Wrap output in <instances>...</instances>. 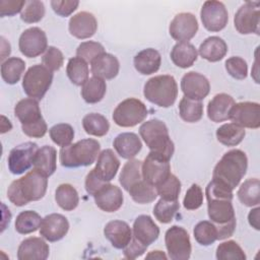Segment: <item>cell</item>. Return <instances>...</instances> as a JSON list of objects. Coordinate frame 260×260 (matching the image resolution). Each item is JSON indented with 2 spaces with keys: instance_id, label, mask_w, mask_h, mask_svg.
<instances>
[{
  "instance_id": "6da1fadb",
  "label": "cell",
  "mask_w": 260,
  "mask_h": 260,
  "mask_svg": "<svg viewBox=\"0 0 260 260\" xmlns=\"http://www.w3.org/2000/svg\"><path fill=\"white\" fill-rule=\"evenodd\" d=\"M207 212L210 221L217 231V240L233 236L236 230V215L232 204L233 191L222 185L210 181L205 189Z\"/></svg>"
},
{
  "instance_id": "7a4b0ae2",
  "label": "cell",
  "mask_w": 260,
  "mask_h": 260,
  "mask_svg": "<svg viewBox=\"0 0 260 260\" xmlns=\"http://www.w3.org/2000/svg\"><path fill=\"white\" fill-rule=\"evenodd\" d=\"M48 176L37 169L13 181L7 190V197L16 206H23L31 201L42 199L47 191Z\"/></svg>"
},
{
  "instance_id": "3957f363",
  "label": "cell",
  "mask_w": 260,
  "mask_h": 260,
  "mask_svg": "<svg viewBox=\"0 0 260 260\" xmlns=\"http://www.w3.org/2000/svg\"><path fill=\"white\" fill-rule=\"evenodd\" d=\"M248 158L241 149H232L225 152L214 167L212 180L234 190L246 175Z\"/></svg>"
},
{
  "instance_id": "277c9868",
  "label": "cell",
  "mask_w": 260,
  "mask_h": 260,
  "mask_svg": "<svg viewBox=\"0 0 260 260\" xmlns=\"http://www.w3.org/2000/svg\"><path fill=\"white\" fill-rule=\"evenodd\" d=\"M101 144L92 138L81 139L73 144L61 147L59 159L63 167L78 168L93 164L100 154Z\"/></svg>"
},
{
  "instance_id": "5b68a950",
  "label": "cell",
  "mask_w": 260,
  "mask_h": 260,
  "mask_svg": "<svg viewBox=\"0 0 260 260\" xmlns=\"http://www.w3.org/2000/svg\"><path fill=\"white\" fill-rule=\"evenodd\" d=\"M139 134L151 152L171 159L175 146L170 138L168 127L162 121L151 119L142 123L139 128Z\"/></svg>"
},
{
  "instance_id": "8992f818",
  "label": "cell",
  "mask_w": 260,
  "mask_h": 260,
  "mask_svg": "<svg viewBox=\"0 0 260 260\" xmlns=\"http://www.w3.org/2000/svg\"><path fill=\"white\" fill-rule=\"evenodd\" d=\"M145 99L161 108L172 107L178 96V84L172 75H156L144 84Z\"/></svg>"
},
{
  "instance_id": "52a82bcc",
  "label": "cell",
  "mask_w": 260,
  "mask_h": 260,
  "mask_svg": "<svg viewBox=\"0 0 260 260\" xmlns=\"http://www.w3.org/2000/svg\"><path fill=\"white\" fill-rule=\"evenodd\" d=\"M53 81V73L41 64L32 65L24 73L22 88L27 96L36 101L44 98Z\"/></svg>"
},
{
  "instance_id": "ba28073f",
  "label": "cell",
  "mask_w": 260,
  "mask_h": 260,
  "mask_svg": "<svg viewBox=\"0 0 260 260\" xmlns=\"http://www.w3.org/2000/svg\"><path fill=\"white\" fill-rule=\"evenodd\" d=\"M148 115L144 103L130 98L122 101L114 110L113 120L120 127H134L143 122Z\"/></svg>"
},
{
  "instance_id": "9c48e42d",
  "label": "cell",
  "mask_w": 260,
  "mask_h": 260,
  "mask_svg": "<svg viewBox=\"0 0 260 260\" xmlns=\"http://www.w3.org/2000/svg\"><path fill=\"white\" fill-rule=\"evenodd\" d=\"M166 248L172 260H187L190 258L192 246L188 232L178 225L171 226L165 235Z\"/></svg>"
},
{
  "instance_id": "30bf717a",
  "label": "cell",
  "mask_w": 260,
  "mask_h": 260,
  "mask_svg": "<svg viewBox=\"0 0 260 260\" xmlns=\"http://www.w3.org/2000/svg\"><path fill=\"white\" fill-rule=\"evenodd\" d=\"M141 172L143 180L156 187L171 174L170 159L150 151L142 161Z\"/></svg>"
},
{
  "instance_id": "8fae6325",
  "label": "cell",
  "mask_w": 260,
  "mask_h": 260,
  "mask_svg": "<svg viewBox=\"0 0 260 260\" xmlns=\"http://www.w3.org/2000/svg\"><path fill=\"white\" fill-rule=\"evenodd\" d=\"M259 2L248 1L243 4L235 14L234 24L238 32L242 35L256 34L260 31Z\"/></svg>"
},
{
  "instance_id": "7c38bea8",
  "label": "cell",
  "mask_w": 260,
  "mask_h": 260,
  "mask_svg": "<svg viewBox=\"0 0 260 260\" xmlns=\"http://www.w3.org/2000/svg\"><path fill=\"white\" fill-rule=\"evenodd\" d=\"M39 147L31 141L21 143L13 147L7 158L8 169L13 175H21L34 166V159Z\"/></svg>"
},
{
  "instance_id": "4fadbf2b",
  "label": "cell",
  "mask_w": 260,
  "mask_h": 260,
  "mask_svg": "<svg viewBox=\"0 0 260 260\" xmlns=\"http://www.w3.org/2000/svg\"><path fill=\"white\" fill-rule=\"evenodd\" d=\"M203 26L208 31H220L225 27L229 20V13L224 4L220 1H206L200 11Z\"/></svg>"
},
{
  "instance_id": "5bb4252c",
  "label": "cell",
  "mask_w": 260,
  "mask_h": 260,
  "mask_svg": "<svg viewBox=\"0 0 260 260\" xmlns=\"http://www.w3.org/2000/svg\"><path fill=\"white\" fill-rule=\"evenodd\" d=\"M18 48L21 54L27 58L40 56L48 49V40L45 31L37 26L25 29L19 37Z\"/></svg>"
},
{
  "instance_id": "9a60e30c",
  "label": "cell",
  "mask_w": 260,
  "mask_h": 260,
  "mask_svg": "<svg viewBox=\"0 0 260 260\" xmlns=\"http://www.w3.org/2000/svg\"><path fill=\"white\" fill-rule=\"evenodd\" d=\"M229 120L243 128L257 129L260 127V106L255 102L235 104L230 112Z\"/></svg>"
},
{
  "instance_id": "2e32d148",
  "label": "cell",
  "mask_w": 260,
  "mask_h": 260,
  "mask_svg": "<svg viewBox=\"0 0 260 260\" xmlns=\"http://www.w3.org/2000/svg\"><path fill=\"white\" fill-rule=\"evenodd\" d=\"M198 30V21L194 14L189 12L178 13L170 23L169 32L171 37L181 42H188L195 37Z\"/></svg>"
},
{
  "instance_id": "e0dca14e",
  "label": "cell",
  "mask_w": 260,
  "mask_h": 260,
  "mask_svg": "<svg viewBox=\"0 0 260 260\" xmlns=\"http://www.w3.org/2000/svg\"><path fill=\"white\" fill-rule=\"evenodd\" d=\"M181 89L184 96L191 100L202 101L208 95L210 84L204 75L195 71H190L182 77Z\"/></svg>"
},
{
  "instance_id": "ac0fdd59",
  "label": "cell",
  "mask_w": 260,
  "mask_h": 260,
  "mask_svg": "<svg viewBox=\"0 0 260 260\" xmlns=\"http://www.w3.org/2000/svg\"><path fill=\"white\" fill-rule=\"evenodd\" d=\"M69 231L68 219L60 213H51L42 219L40 235L49 242L63 239Z\"/></svg>"
},
{
  "instance_id": "d6986e66",
  "label": "cell",
  "mask_w": 260,
  "mask_h": 260,
  "mask_svg": "<svg viewBox=\"0 0 260 260\" xmlns=\"http://www.w3.org/2000/svg\"><path fill=\"white\" fill-rule=\"evenodd\" d=\"M95 205L103 211L115 212L123 204L122 190L110 183H106L93 196Z\"/></svg>"
},
{
  "instance_id": "ffe728a7",
  "label": "cell",
  "mask_w": 260,
  "mask_h": 260,
  "mask_svg": "<svg viewBox=\"0 0 260 260\" xmlns=\"http://www.w3.org/2000/svg\"><path fill=\"white\" fill-rule=\"evenodd\" d=\"M159 236V228L149 215L141 214L136 217L132 228V238L145 247L151 245Z\"/></svg>"
},
{
  "instance_id": "44dd1931",
  "label": "cell",
  "mask_w": 260,
  "mask_h": 260,
  "mask_svg": "<svg viewBox=\"0 0 260 260\" xmlns=\"http://www.w3.org/2000/svg\"><path fill=\"white\" fill-rule=\"evenodd\" d=\"M68 28L70 34L76 39H89L98 29V21L92 13L80 11L70 18Z\"/></svg>"
},
{
  "instance_id": "7402d4cb",
  "label": "cell",
  "mask_w": 260,
  "mask_h": 260,
  "mask_svg": "<svg viewBox=\"0 0 260 260\" xmlns=\"http://www.w3.org/2000/svg\"><path fill=\"white\" fill-rule=\"evenodd\" d=\"M49 254V245L38 237L24 239L17 249L18 260H46Z\"/></svg>"
},
{
  "instance_id": "603a6c76",
  "label": "cell",
  "mask_w": 260,
  "mask_h": 260,
  "mask_svg": "<svg viewBox=\"0 0 260 260\" xmlns=\"http://www.w3.org/2000/svg\"><path fill=\"white\" fill-rule=\"evenodd\" d=\"M104 235L116 249H124L132 239V230L126 221L112 220L104 228Z\"/></svg>"
},
{
  "instance_id": "cb8c5ba5",
  "label": "cell",
  "mask_w": 260,
  "mask_h": 260,
  "mask_svg": "<svg viewBox=\"0 0 260 260\" xmlns=\"http://www.w3.org/2000/svg\"><path fill=\"white\" fill-rule=\"evenodd\" d=\"M120 168V160L112 149H104L100 152L96 165L93 168L95 175L104 182H111Z\"/></svg>"
},
{
  "instance_id": "d4e9b609",
  "label": "cell",
  "mask_w": 260,
  "mask_h": 260,
  "mask_svg": "<svg viewBox=\"0 0 260 260\" xmlns=\"http://www.w3.org/2000/svg\"><path fill=\"white\" fill-rule=\"evenodd\" d=\"M120 69V63L116 56L103 53L90 62V70L93 76L102 79H113L115 78Z\"/></svg>"
},
{
  "instance_id": "484cf974",
  "label": "cell",
  "mask_w": 260,
  "mask_h": 260,
  "mask_svg": "<svg viewBox=\"0 0 260 260\" xmlns=\"http://www.w3.org/2000/svg\"><path fill=\"white\" fill-rule=\"evenodd\" d=\"M235 100L228 93H217L208 103L207 116L215 123L229 120L230 112L235 105Z\"/></svg>"
},
{
  "instance_id": "4316f807",
  "label": "cell",
  "mask_w": 260,
  "mask_h": 260,
  "mask_svg": "<svg viewBox=\"0 0 260 260\" xmlns=\"http://www.w3.org/2000/svg\"><path fill=\"white\" fill-rule=\"evenodd\" d=\"M113 146L121 157L131 159L141 150L142 143L137 134L133 132H124L116 136Z\"/></svg>"
},
{
  "instance_id": "83f0119b",
  "label": "cell",
  "mask_w": 260,
  "mask_h": 260,
  "mask_svg": "<svg viewBox=\"0 0 260 260\" xmlns=\"http://www.w3.org/2000/svg\"><path fill=\"white\" fill-rule=\"evenodd\" d=\"M161 57L159 52L152 48L144 49L138 52L133 59L135 69L143 75H150L155 73L159 69Z\"/></svg>"
},
{
  "instance_id": "f1b7e54d",
  "label": "cell",
  "mask_w": 260,
  "mask_h": 260,
  "mask_svg": "<svg viewBox=\"0 0 260 260\" xmlns=\"http://www.w3.org/2000/svg\"><path fill=\"white\" fill-rule=\"evenodd\" d=\"M198 53L203 59L209 62H217L226 55L228 45L219 37H209L201 43Z\"/></svg>"
},
{
  "instance_id": "f546056e",
  "label": "cell",
  "mask_w": 260,
  "mask_h": 260,
  "mask_svg": "<svg viewBox=\"0 0 260 260\" xmlns=\"http://www.w3.org/2000/svg\"><path fill=\"white\" fill-rule=\"evenodd\" d=\"M198 52L194 45L189 42L177 43L171 52L173 63L180 68L191 67L197 60Z\"/></svg>"
},
{
  "instance_id": "4dcf8cb0",
  "label": "cell",
  "mask_w": 260,
  "mask_h": 260,
  "mask_svg": "<svg viewBox=\"0 0 260 260\" xmlns=\"http://www.w3.org/2000/svg\"><path fill=\"white\" fill-rule=\"evenodd\" d=\"M14 115L21 125L30 124L43 119L38 101L30 98L20 100L15 105Z\"/></svg>"
},
{
  "instance_id": "1f68e13d",
  "label": "cell",
  "mask_w": 260,
  "mask_h": 260,
  "mask_svg": "<svg viewBox=\"0 0 260 260\" xmlns=\"http://www.w3.org/2000/svg\"><path fill=\"white\" fill-rule=\"evenodd\" d=\"M34 168L50 177L57 169V150L50 145H44L38 149L35 159Z\"/></svg>"
},
{
  "instance_id": "d6a6232c",
  "label": "cell",
  "mask_w": 260,
  "mask_h": 260,
  "mask_svg": "<svg viewBox=\"0 0 260 260\" xmlns=\"http://www.w3.org/2000/svg\"><path fill=\"white\" fill-rule=\"evenodd\" d=\"M215 134L217 141L222 145L236 146L242 142L246 131L245 128L235 123H226L217 128Z\"/></svg>"
},
{
  "instance_id": "836d02e7",
  "label": "cell",
  "mask_w": 260,
  "mask_h": 260,
  "mask_svg": "<svg viewBox=\"0 0 260 260\" xmlns=\"http://www.w3.org/2000/svg\"><path fill=\"white\" fill-rule=\"evenodd\" d=\"M106 91V81L100 77L92 76L82 85L81 96L87 104H96L104 99Z\"/></svg>"
},
{
  "instance_id": "e575fe53",
  "label": "cell",
  "mask_w": 260,
  "mask_h": 260,
  "mask_svg": "<svg viewBox=\"0 0 260 260\" xmlns=\"http://www.w3.org/2000/svg\"><path fill=\"white\" fill-rule=\"evenodd\" d=\"M238 198L246 206L253 207L260 203V182L257 178L246 180L238 190Z\"/></svg>"
},
{
  "instance_id": "d590c367",
  "label": "cell",
  "mask_w": 260,
  "mask_h": 260,
  "mask_svg": "<svg viewBox=\"0 0 260 260\" xmlns=\"http://www.w3.org/2000/svg\"><path fill=\"white\" fill-rule=\"evenodd\" d=\"M142 161L139 159L131 158L129 159L122 168L120 173L119 182L122 187L128 191L133 185L142 180V172H141Z\"/></svg>"
},
{
  "instance_id": "8d00e7d4",
  "label": "cell",
  "mask_w": 260,
  "mask_h": 260,
  "mask_svg": "<svg viewBox=\"0 0 260 260\" xmlns=\"http://www.w3.org/2000/svg\"><path fill=\"white\" fill-rule=\"evenodd\" d=\"M66 73L73 84L77 86L83 85L88 79L89 70L87 62L77 56L70 58L66 66Z\"/></svg>"
},
{
  "instance_id": "74e56055",
  "label": "cell",
  "mask_w": 260,
  "mask_h": 260,
  "mask_svg": "<svg viewBox=\"0 0 260 260\" xmlns=\"http://www.w3.org/2000/svg\"><path fill=\"white\" fill-rule=\"evenodd\" d=\"M25 69V62L17 57L6 59L1 64L2 79L8 84H15L19 81Z\"/></svg>"
},
{
  "instance_id": "f35d334b",
  "label": "cell",
  "mask_w": 260,
  "mask_h": 260,
  "mask_svg": "<svg viewBox=\"0 0 260 260\" xmlns=\"http://www.w3.org/2000/svg\"><path fill=\"white\" fill-rule=\"evenodd\" d=\"M84 131L92 136L102 137L106 135L110 129L108 119L99 113H89L82 119Z\"/></svg>"
},
{
  "instance_id": "ab89813d",
  "label": "cell",
  "mask_w": 260,
  "mask_h": 260,
  "mask_svg": "<svg viewBox=\"0 0 260 260\" xmlns=\"http://www.w3.org/2000/svg\"><path fill=\"white\" fill-rule=\"evenodd\" d=\"M55 200L63 210L71 211L77 207L79 203V196L72 185L61 184L56 189Z\"/></svg>"
},
{
  "instance_id": "60d3db41",
  "label": "cell",
  "mask_w": 260,
  "mask_h": 260,
  "mask_svg": "<svg viewBox=\"0 0 260 260\" xmlns=\"http://www.w3.org/2000/svg\"><path fill=\"white\" fill-rule=\"evenodd\" d=\"M179 114L187 123H196L203 116V104L201 101L191 100L184 96L179 104Z\"/></svg>"
},
{
  "instance_id": "b9f144b4",
  "label": "cell",
  "mask_w": 260,
  "mask_h": 260,
  "mask_svg": "<svg viewBox=\"0 0 260 260\" xmlns=\"http://www.w3.org/2000/svg\"><path fill=\"white\" fill-rule=\"evenodd\" d=\"M41 215L34 210L21 211L15 219V231L21 235H27L40 229L42 223Z\"/></svg>"
},
{
  "instance_id": "7bdbcfd3",
  "label": "cell",
  "mask_w": 260,
  "mask_h": 260,
  "mask_svg": "<svg viewBox=\"0 0 260 260\" xmlns=\"http://www.w3.org/2000/svg\"><path fill=\"white\" fill-rule=\"evenodd\" d=\"M131 198L139 204H147L157 197V192L154 186L150 185L143 179L137 182L128 190Z\"/></svg>"
},
{
  "instance_id": "ee69618b",
  "label": "cell",
  "mask_w": 260,
  "mask_h": 260,
  "mask_svg": "<svg viewBox=\"0 0 260 260\" xmlns=\"http://www.w3.org/2000/svg\"><path fill=\"white\" fill-rule=\"evenodd\" d=\"M180 208L178 200L160 198L153 208L154 217L161 223H170Z\"/></svg>"
},
{
  "instance_id": "f6af8a7d",
  "label": "cell",
  "mask_w": 260,
  "mask_h": 260,
  "mask_svg": "<svg viewBox=\"0 0 260 260\" xmlns=\"http://www.w3.org/2000/svg\"><path fill=\"white\" fill-rule=\"evenodd\" d=\"M193 235L196 242L202 246H209L217 240L216 228L208 220L198 222L193 230Z\"/></svg>"
},
{
  "instance_id": "bcb514c9",
  "label": "cell",
  "mask_w": 260,
  "mask_h": 260,
  "mask_svg": "<svg viewBox=\"0 0 260 260\" xmlns=\"http://www.w3.org/2000/svg\"><path fill=\"white\" fill-rule=\"evenodd\" d=\"M50 137L54 143L60 147H65L71 144L74 138V130L71 125L66 123L56 124L49 130Z\"/></svg>"
},
{
  "instance_id": "7dc6e473",
  "label": "cell",
  "mask_w": 260,
  "mask_h": 260,
  "mask_svg": "<svg viewBox=\"0 0 260 260\" xmlns=\"http://www.w3.org/2000/svg\"><path fill=\"white\" fill-rule=\"evenodd\" d=\"M155 189L157 195H159L160 198L168 200H178L181 192V182L174 174L171 173L165 181L155 187Z\"/></svg>"
},
{
  "instance_id": "c3c4849f",
  "label": "cell",
  "mask_w": 260,
  "mask_h": 260,
  "mask_svg": "<svg viewBox=\"0 0 260 260\" xmlns=\"http://www.w3.org/2000/svg\"><path fill=\"white\" fill-rule=\"evenodd\" d=\"M216 258L218 260H245L246 254L240 245L233 240L219 244L216 248Z\"/></svg>"
},
{
  "instance_id": "681fc988",
  "label": "cell",
  "mask_w": 260,
  "mask_h": 260,
  "mask_svg": "<svg viewBox=\"0 0 260 260\" xmlns=\"http://www.w3.org/2000/svg\"><path fill=\"white\" fill-rule=\"evenodd\" d=\"M45 15V5L42 1L32 0L26 1L22 11L20 12V18L26 23L39 22Z\"/></svg>"
},
{
  "instance_id": "f907efd6",
  "label": "cell",
  "mask_w": 260,
  "mask_h": 260,
  "mask_svg": "<svg viewBox=\"0 0 260 260\" xmlns=\"http://www.w3.org/2000/svg\"><path fill=\"white\" fill-rule=\"evenodd\" d=\"M105 53V48L102 44L93 41L81 43L76 50V56L82 58L86 62H91L101 54Z\"/></svg>"
},
{
  "instance_id": "816d5d0a",
  "label": "cell",
  "mask_w": 260,
  "mask_h": 260,
  "mask_svg": "<svg viewBox=\"0 0 260 260\" xmlns=\"http://www.w3.org/2000/svg\"><path fill=\"white\" fill-rule=\"evenodd\" d=\"M225 70L228 73L238 80H243L248 75V65L247 62L238 56L229 58L225 63Z\"/></svg>"
},
{
  "instance_id": "f5cc1de1",
  "label": "cell",
  "mask_w": 260,
  "mask_h": 260,
  "mask_svg": "<svg viewBox=\"0 0 260 260\" xmlns=\"http://www.w3.org/2000/svg\"><path fill=\"white\" fill-rule=\"evenodd\" d=\"M42 62L45 67L50 69L52 72L59 70L64 62L63 53L56 47L50 46L46 50L42 57Z\"/></svg>"
},
{
  "instance_id": "db71d44e",
  "label": "cell",
  "mask_w": 260,
  "mask_h": 260,
  "mask_svg": "<svg viewBox=\"0 0 260 260\" xmlns=\"http://www.w3.org/2000/svg\"><path fill=\"white\" fill-rule=\"evenodd\" d=\"M203 203V191L197 184H192L183 199V206L187 210L198 209Z\"/></svg>"
},
{
  "instance_id": "11a10c76",
  "label": "cell",
  "mask_w": 260,
  "mask_h": 260,
  "mask_svg": "<svg viewBox=\"0 0 260 260\" xmlns=\"http://www.w3.org/2000/svg\"><path fill=\"white\" fill-rule=\"evenodd\" d=\"M79 5L77 0H53L51 1V6L55 13L60 16L66 17L73 13Z\"/></svg>"
},
{
  "instance_id": "9f6ffc18",
  "label": "cell",
  "mask_w": 260,
  "mask_h": 260,
  "mask_svg": "<svg viewBox=\"0 0 260 260\" xmlns=\"http://www.w3.org/2000/svg\"><path fill=\"white\" fill-rule=\"evenodd\" d=\"M21 130L28 137L41 138V137L45 136V134L47 133L48 127H47L45 120L41 119V120L30 123V124L21 125Z\"/></svg>"
},
{
  "instance_id": "6f0895ef",
  "label": "cell",
  "mask_w": 260,
  "mask_h": 260,
  "mask_svg": "<svg viewBox=\"0 0 260 260\" xmlns=\"http://www.w3.org/2000/svg\"><path fill=\"white\" fill-rule=\"evenodd\" d=\"M26 1L17 0H0V16H12L21 12Z\"/></svg>"
},
{
  "instance_id": "680465c9",
  "label": "cell",
  "mask_w": 260,
  "mask_h": 260,
  "mask_svg": "<svg viewBox=\"0 0 260 260\" xmlns=\"http://www.w3.org/2000/svg\"><path fill=\"white\" fill-rule=\"evenodd\" d=\"M147 247L143 246L139 242H137L135 239H131L130 243L123 249L124 256L127 259H136L137 257H140L145 251Z\"/></svg>"
},
{
  "instance_id": "91938a15",
  "label": "cell",
  "mask_w": 260,
  "mask_h": 260,
  "mask_svg": "<svg viewBox=\"0 0 260 260\" xmlns=\"http://www.w3.org/2000/svg\"><path fill=\"white\" fill-rule=\"evenodd\" d=\"M105 184H106V182L102 181L95 175L93 169L87 174V176L85 178V190L91 196H93Z\"/></svg>"
},
{
  "instance_id": "94428289",
  "label": "cell",
  "mask_w": 260,
  "mask_h": 260,
  "mask_svg": "<svg viewBox=\"0 0 260 260\" xmlns=\"http://www.w3.org/2000/svg\"><path fill=\"white\" fill-rule=\"evenodd\" d=\"M248 221L252 228L259 231L260 230V207L253 208L248 214Z\"/></svg>"
},
{
  "instance_id": "6125c7cd",
  "label": "cell",
  "mask_w": 260,
  "mask_h": 260,
  "mask_svg": "<svg viewBox=\"0 0 260 260\" xmlns=\"http://www.w3.org/2000/svg\"><path fill=\"white\" fill-rule=\"evenodd\" d=\"M1 40V61L4 62V59L7 58L11 52L10 44L4 39V37L0 38Z\"/></svg>"
},
{
  "instance_id": "be15d7a7",
  "label": "cell",
  "mask_w": 260,
  "mask_h": 260,
  "mask_svg": "<svg viewBox=\"0 0 260 260\" xmlns=\"http://www.w3.org/2000/svg\"><path fill=\"white\" fill-rule=\"evenodd\" d=\"M145 259H158V260H161V259H168V256L162 252V251H159V250H155V251H151L149 252Z\"/></svg>"
},
{
  "instance_id": "e7e4bbea",
  "label": "cell",
  "mask_w": 260,
  "mask_h": 260,
  "mask_svg": "<svg viewBox=\"0 0 260 260\" xmlns=\"http://www.w3.org/2000/svg\"><path fill=\"white\" fill-rule=\"evenodd\" d=\"M1 133H5L7 131H10L12 128V125L10 123V121L5 117V116H1Z\"/></svg>"
}]
</instances>
